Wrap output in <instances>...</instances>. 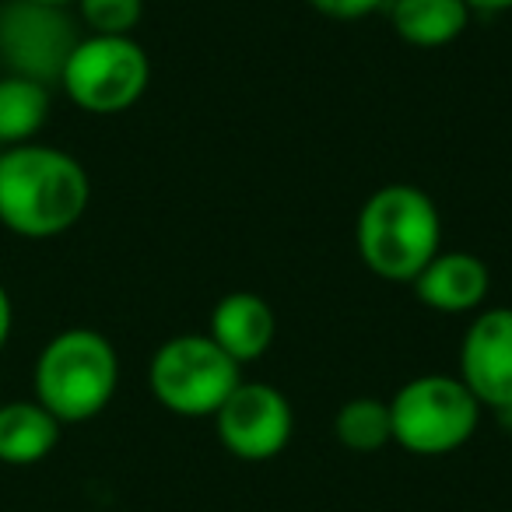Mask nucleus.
Listing matches in <instances>:
<instances>
[{"mask_svg": "<svg viewBox=\"0 0 512 512\" xmlns=\"http://www.w3.org/2000/svg\"><path fill=\"white\" fill-rule=\"evenodd\" d=\"M92 183L85 165L50 144L0 151V225L22 239H57L88 211Z\"/></svg>", "mask_w": 512, "mask_h": 512, "instance_id": "f257e3e1", "label": "nucleus"}, {"mask_svg": "<svg viewBox=\"0 0 512 512\" xmlns=\"http://www.w3.org/2000/svg\"><path fill=\"white\" fill-rule=\"evenodd\" d=\"M362 264L390 285H411L442 249V214L432 193L411 183H390L369 193L355 221Z\"/></svg>", "mask_w": 512, "mask_h": 512, "instance_id": "f03ea898", "label": "nucleus"}, {"mask_svg": "<svg viewBox=\"0 0 512 512\" xmlns=\"http://www.w3.org/2000/svg\"><path fill=\"white\" fill-rule=\"evenodd\" d=\"M116 386L120 355L99 330H60L36 358V400L60 425H78L102 414L116 397Z\"/></svg>", "mask_w": 512, "mask_h": 512, "instance_id": "7ed1b4c3", "label": "nucleus"}, {"mask_svg": "<svg viewBox=\"0 0 512 512\" xmlns=\"http://www.w3.org/2000/svg\"><path fill=\"white\" fill-rule=\"evenodd\" d=\"M484 407L460 376H414L390 397L393 442L414 456H449L474 439Z\"/></svg>", "mask_w": 512, "mask_h": 512, "instance_id": "20e7f679", "label": "nucleus"}, {"mask_svg": "<svg viewBox=\"0 0 512 512\" xmlns=\"http://www.w3.org/2000/svg\"><path fill=\"white\" fill-rule=\"evenodd\" d=\"M242 383V365L214 344L211 334H176L158 344L148 365L151 397L179 418H214Z\"/></svg>", "mask_w": 512, "mask_h": 512, "instance_id": "39448f33", "label": "nucleus"}, {"mask_svg": "<svg viewBox=\"0 0 512 512\" xmlns=\"http://www.w3.org/2000/svg\"><path fill=\"white\" fill-rule=\"evenodd\" d=\"M151 85V60L134 36H81L60 74V88L92 116L127 113Z\"/></svg>", "mask_w": 512, "mask_h": 512, "instance_id": "423d86ee", "label": "nucleus"}, {"mask_svg": "<svg viewBox=\"0 0 512 512\" xmlns=\"http://www.w3.org/2000/svg\"><path fill=\"white\" fill-rule=\"evenodd\" d=\"M78 43V22L67 8L39 0L0 4V64L15 78L39 81L46 88L60 85V74Z\"/></svg>", "mask_w": 512, "mask_h": 512, "instance_id": "0eeeda50", "label": "nucleus"}, {"mask_svg": "<svg viewBox=\"0 0 512 512\" xmlns=\"http://www.w3.org/2000/svg\"><path fill=\"white\" fill-rule=\"evenodd\" d=\"M214 432L225 453L246 463L274 460L288 449L295 435L292 400L271 383H246L242 379L225 404L214 411Z\"/></svg>", "mask_w": 512, "mask_h": 512, "instance_id": "6e6552de", "label": "nucleus"}, {"mask_svg": "<svg viewBox=\"0 0 512 512\" xmlns=\"http://www.w3.org/2000/svg\"><path fill=\"white\" fill-rule=\"evenodd\" d=\"M477 404L512 411V306L477 309L460 341V372Z\"/></svg>", "mask_w": 512, "mask_h": 512, "instance_id": "1a4fd4ad", "label": "nucleus"}, {"mask_svg": "<svg viewBox=\"0 0 512 512\" xmlns=\"http://www.w3.org/2000/svg\"><path fill=\"white\" fill-rule=\"evenodd\" d=\"M411 285L421 306L446 316H460L477 313L484 306L491 288V271L481 256L467 253V249H439Z\"/></svg>", "mask_w": 512, "mask_h": 512, "instance_id": "9d476101", "label": "nucleus"}, {"mask_svg": "<svg viewBox=\"0 0 512 512\" xmlns=\"http://www.w3.org/2000/svg\"><path fill=\"white\" fill-rule=\"evenodd\" d=\"M221 351L232 362L246 365L264 358L271 351L274 337H278V316H274L271 302L256 292H228L218 299L211 313V330Z\"/></svg>", "mask_w": 512, "mask_h": 512, "instance_id": "9b49d317", "label": "nucleus"}, {"mask_svg": "<svg viewBox=\"0 0 512 512\" xmlns=\"http://www.w3.org/2000/svg\"><path fill=\"white\" fill-rule=\"evenodd\" d=\"M60 421L39 400H8L0 404V463L32 467L43 463L60 442Z\"/></svg>", "mask_w": 512, "mask_h": 512, "instance_id": "f8f14e48", "label": "nucleus"}, {"mask_svg": "<svg viewBox=\"0 0 512 512\" xmlns=\"http://www.w3.org/2000/svg\"><path fill=\"white\" fill-rule=\"evenodd\" d=\"M393 32L414 50H442L456 43L470 22V8L463 0H390Z\"/></svg>", "mask_w": 512, "mask_h": 512, "instance_id": "ddd939ff", "label": "nucleus"}, {"mask_svg": "<svg viewBox=\"0 0 512 512\" xmlns=\"http://www.w3.org/2000/svg\"><path fill=\"white\" fill-rule=\"evenodd\" d=\"M50 88L29 78L4 74L0 78V148L36 141L50 120Z\"/></svg>", "mask_w": 512, "mask_h": 512, "instance_id": "4468645a", "label": "nucleus"}, {"mask_svg": "<svg viewBox=\"0 0 512 512\" xmlns=\"http://www.w3.org/2000/svg\"><path fill=\"white\" fill-rule=\"evenodd\" d=\"M334 435L351 453H379L393 442V421H390V400L376 397H355L337 407L334 414Z\"/></svg>", "mask_w": 512, "mask_h": 512, "instance_id": "2eb2a0df", "label": "nucleus"}, {"mask_svg": "<svg viewBox=\"0 0 512 512\" xmlns=\"http://www.w3.org/2000/svg\"><path fill=\"white\" fill-rule=\"evenodd\" d=\"M78 11L92 36H130L144 18V0H78Z\"/></svg>", "mask_w": 512, "mask_h": 512, "instance_id": "dca6fc26", "label": "nucleus"}, {"mask_svg": "<svg viewBox=\"0 0 512 512\" xmlns=\"http://www.w3.org/2000/svg\"><path fill=\"white\" fill-rule=\"evenodd\" d=\"M309 8L323 18H334V22H362V18L383 11L390 0H306Z\"/></svg>", "mask_w": 512, "mask_h": 512, "instance_id": "f3484780", "label": "nucleus"}, {"mask_svg": "<svg viewBox=\"0 0 512 512\" xmlns=\"http://www.w3.org/2000/svg\"><path fill=\"white\" fill-rule=\"evenodd\" d=\"M11 327H15V306H11L8 288L0 285V351H4V344H8Z\"/></svg>", "mask_w": 512, "mask_h": 512, "instance_id": "a211bd4d", "label": "nucleus"}, {"mask_svg": "<svg viewBox=\"0 0 512 512\" xmlns=\"http://www.w3.org/2000/svg\"><path fill=\"white\" fill-rule=\"evenodd\" d=\"M470 8V15H505V11H512V0H463Z\"/></svg>", "mask_w": 512, "mask_h": 512, "instance_id": "6ab92c4d", "label": "nucleus"}, {"mask_svg": "<svg viewBox=\"0 0 512 512\" xmlns=\"http://www.w3.org/2000/svg\"><path fill=\"white\" fill-rule=\"evenodd\" d=\"M39 4H57V8H71V4H78V0H39Z\"/></svg>", "mask_w": 512, "mask_h": 512, "instance_id": "aec40b11", "label": "nucleus"}, {"mask_svg": "<svg viewBox=\"0 0 512 512\" xmlns=\"http://www.w3.org/2000/svg\"><path fill=\"white\" fill-rule=\"evenodd\" d=\"M0 151H4V148H0Z\"/></svg>", "mask_w": 512, "mask_h": 512, "instance_id": "412c9836", "label": "nucleus"}]
</instances>
